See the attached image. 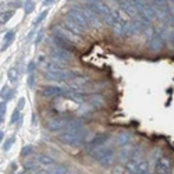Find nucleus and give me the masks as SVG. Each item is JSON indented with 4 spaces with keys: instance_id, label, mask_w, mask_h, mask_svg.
Returning <instances> with one entry per match:
<instances>
[{
    "instance_id": "nucleus-1",
    "label": "nucleus",
    "mask_w": 174,
    "mask_h": 174,
    "mask_svg": "<svg viewBox=\"0 0 174 174\" xmlns=\"http://www.w3.org/2000/svg\"><path fill=\"white\" fill-rule=\"evenodd\" d=\"M68 128L66 131H63L60 135H59V141L63 142L66 145H71V146H75V145H81L82 142L87 139L88 131L84 130L79 123L77 121H70Z\"/></svg>"
},
{
    "instance_id": "nucleus-2",
    "label": "nucleus",
    "mask_w": 174,
    "mask_h": 174,
    "mask_svg": "<svg viewBox=\"0 0 174 174\" xmlns=\"http://www.w3.org/2000/svg\"><path fill=\"white\" fill-rule=\"evenodd\" d=\"M89 155L103 166H110L114 160V153L110 148H105V146L95 148L93 146V149L89 150Z\"/></svg>"
},
{
    "instance_id": "nucleus-3",
    "label": "nucleus",
    "mask_w": 174,
    "mask_h": 174,
    "mask_svg": "<svg viewBox=\"0 0 174 174\" xmlns=\"http://www.w3.org/2000/svg\"><path fill=\"white\" fill-rule=\"evenodd\" d=\"M54 33L59 36H61V38H64L66 41H68L70 43H77L78 42V38H77V33L72 32L71 29H68L67 27H56L54 28Z\"/></svg>"
},
{
    "instance_id": "nucleus-4",
    "label": "nucleus",
    "mask_w": 174,
    "mask_h": 174,
    "mask_svg": "<svg viewBox=\"0 0 174 174\" xmlns=\"http://www.w3.org/2000/svg\"><path fill=\"white\" fill-rule=\"evenodd\" d=\"M67 17H70L71 20H74L75 22L78 25H81L82 29H85V28H88V25H89V22H88L87 17H85L84 11H81V10H77V9H72L68 11V14H67Z\"/></svg>"
},
{
    "instance_id": "nucleus-5",
    "label": "nucleus",
    "mask_w": 174,
    "mask_h": 174,
    "mask_svg": "<svg viewBox=\"0 0 174 174\" xmlns=\"http://www.w3.org/2000/svg\"><path fill=\"white\" fill-rule=\"evenodd\" d=\"M171 166H173L171 157H168V156H162V157H159V159H157L155 170H156L157 173H170Z\"/></svg>"
},
{
    "instance_id": "nucleus-6",
    "label": "nucleus",
    "mask_w": 174,
    "mask_h": 174,
    "mask_svg": "<svg viewBox=\"0 0 174 174\" xmlns=\"http://www.w3.org/2000/svg\"><path fill=\"white\" fill-rule=\"evenodd\" d=\"M70 124V120L63 117H54L48 121V128L50 131H57V130H63Z\"/></svg>"
},
{
    "instance_id": "nucleus-7",
    "label": "nucleus",
    "mask_w": 174,
    "mask_h": 174,
    "mask_svg": "<svg viewBox=\"0 0 174 174\" xmlns=\"http://www.w3.org/2000/svg\"><path fill=\"white\" fill-rule=\"evenodd\" d=\"M45 77L52 81H64V79L70 78V72L63 71V70H54V71H46Z\"/></svg>"
},
{
    "instance_id": "nucleus-8",
    "label": "nucleus",
    "mask_w": 174,
    "mask_h": 174,
    "mask_svg": "<svg viewBox=\"0 0 174 174\" xmlns=\"http://www.w3.org/2000/svg\"><path fill=\"white\" fill-rule=\"evenodd\" d=\"M84 14H85V17H87V20H88V22L89 24H92V27H96V28H99L100 27V21H99V18H98V14H96L95 11H93L91 7H85L84 10Z\"/></svg>"
},
{
    "instance_id": "nucleus-9",
    "label": "nucleus",
    "mask_w": 174,
    "mask_h": 174,
    "mask_svg": "<svg viewBox=\"0 0 174 174\" xmlns=\"http://www.w3.org/2000/svg\"><path fill=\"white\" fill-rule=\"evenodd\" d=\"M52 41H53V43H54V46H56V48L66 49V50H70V49H71V43H70L68 41H66L64 38H61V36L56 35V33L53 35Z\"/></svg>"
},
{
    "instance_id": "nucleus-10",
    "label": "nucleus",
    "mask_w": 174,
    "mask_h": 174,
    "mask_svg": "<svg viewBox=\"0 0 174 174\" xmlns=\"http://www.w3.org/2000/svg\"><path fill=\"white\" fill-rule=\"evenodd\" d=\"M64 27H67L68 29H71L72 32H75V33H81V31H82L81 25H78L74 20H71L70 17H66V20H64Z\"/></svg>"
},
{
    "instance_id": "nucleus-11",
    "label": "nucleus",
    "mask_w": 174,
    "mask_h": 174,
    "mask_svg": "<svg viewBox=\"0 0 174 174\" xmlns=\"http://www.w3.org/2000/svg\"><path fill=\"white\" fill-rule=\"evenodd\" d=\"M130 141H131V135H130L128 132H121V134L117 135V138H116V142H117V145H120V146H126Z\"/></svg>"
},
{
    "instance_id": "nucleus-12",
    "label": "nucleus",
    "mask_w": 174,
    "mask_h": 174,
    "mask_svg": "<svg viewBox=\"0 0 174 174\" xmlns=\"http://www.w3.org/2000/svg\"><path fill=\"white\" fill-rule=\"evenodd\" d=\"M43 95L48 96V98H52V96H57L61 93V89L60 88H56V87H46L43 88Z\"/></svg>"
},
{
    "instance_id": "nucleus-13",
    "label": "nucleus",
    "mask_w": 174,
    "mask_h": 174,
    "mask_svg": "<svg viewBox=\"0 0 174 174\" xmlns=\"http://www.w3.org/2000/svg\"><path fill=\"white\" fill-rule=\"evenodd\" d=\"M150 49L152 50H160L162 49V46H163V42H162V36H153L152 38V41H150Z\"/></svg>"
},
{
    "instance_id": "nucleus-14",
    "label": "nucleus",
    "mask_w": 174,
    "mask_h": 174,
    "mask_svg": "<svg viewBox=\"0 0 174 174\" xmlns=\"http://www.w3.org/2000/svg\"><path fill=\"white\" fill-rule=\"evenodd\" d=\"M38 159H39V162L42 163L43 166H46V168H48V167H50V166H53V164H54V160L52 159V157L46 156V155H41V156L38 157Z\"/></svg>"
},
{
    "instance_id": "nucleus-15",
    "label": "nucleus",
    "mask_w": 174,
    "mask_h": 174,
    "mask_svg": "<svg viewBox=\"0 0 174 174\" xmlns=\"http://www.w3.org/2000/svg\"><path fill=\"white\" fill-rule=\"evenodd\" d=\"M132 153H134V148L127 146V148H124V149H123V152H121L120 156H121V159H123V160H128V159H131Z\"/></svg>"
},
{
    "instance_id": "nucleus-16",
    "label": "nucleus",
    "mask_w": 174,
    "mask_h": 174,
    "mask_svg": "<svg viewBox=\"0 0 174 174\" xmlns=\"http://www.w3.org/2000/svg\"><path fill=\"white\" fill-rule=\"evenodd\" d=\"M49 173H67V168L63 167V166H57L56 163H54L53 166H50V167H48Z\"/></svg>"
},
{
    "instance_id": "nucleus-17",
    "label": "nucleus",
    "mask_w": 174,
    "mask_h": 174,
    "mask_svg": "<svg viewBox=\"0 0 174 174\" xmlns=\"http://www.w3.org/2000/svg\"><path fill=\"white\" fill-rule=\"evenodd\" d=\"M107 139H109L107 135H98V137H96V138L92 141V145H93V146H96V145H100L102 142H106Z\"/></svg>"
},
{
    "instance_id": "nucleus-18",
    "label": "nucleus",
    "mask_w": 174,
    "mask_h": 174,
    "mask_svg": "<svg viewBox=\"0 0 174 174\" xmlns=\"http://www.w3.org/2000/svg\"><path fill=\"white\" fill-rule=\"evenodd\" d=\"M24 167L27 168V170H35L36 168V160H28V162H25Z\"/></svg>"
},
{
    "instance_id": "nucleus-19",
    "label": "nucleus",
    "mask_w": 174,
    "mask_h": 174,
    "mask_svg": "<svg viewBox=\"0 0 174 174\" xmlns=\"http://www.w3.org/2000/svg\"><path fill=\"white\" fill-rule=\"evenodd\" d=\"M14 36H15V35H14V32H9V33L6 35V43L3 45V50L10 45V42H11V41L14 39Z\"/></svg>"
},
{
    "instance_id": "nucleus-20",
    "label": "nucleus",
    "mask_w": 174,
    "mask_h": 174,
    "mask_svg": "<svg viewBox=\"0 0 174 174\" xmlns=\"http://www.w3.org/2000/svg\"><path fill=\"white\" fill-rule=\"evenodd\" d=\"M17 70L15 68H11L9 71V78H10V81H15V79H17Z\"/></svg>"
},
{
    "instance_id": "nucleus-21",
    "label": "nucleus",
    "mask_w": 174,
    "mask_h": 174,
    "mask_svg": "<svg viewBox=\"0 0 174 174\" xmlns=\"http://www.w3.org/2000/svg\"><path fill=\"white\" fill-rule=\"evenodd\" d=\"M18 110H20V109L17 107V110L13 113V117H11V121H13V123H14V121H17V118H18Z\"/></svg>"
},
{
    "instance_id": "nucleus-22",
    "label": "nucleus",
    "mask_w": 174,
    "mask_h": 174,
    "mask_svg": "<svg viewBox=\"0 0 174 174\" xmlns=\"http://www.w3.org/2000/svg\"><path fill=\"white\" fill-rule=\"evenodd\" d=\"M31 149H32V146H27V148H24V150H22V156H25V155H28V153L31 152Z\"/></svg>"
},
{
    "instance_id": "nucleus-23",
    "label": "nucleus",
    "mask_w": 174,
    "mask_h": 174,
    "mask_svg": "<svg viewBox=\"0 0 174 174\" xmlns=\"http://www.w3.org/2000/svg\"><path fill=\"white\" fill-rule=\"evenodd\" d=\"M13 142H14V137H13V138L10 139V141H7V142H6V145H4V149H9V148H10V145H11Z\"/></svg>"
},
{
    "instance_id": "nucleus-24",
    "label": "nucleus",
    "mask_w": 174,
    "mask_h": 174,
    "mask_svg": "<svg viewBox=\"0 0 174 174\" xmlns=\"http://www.w3.org/2000/svg\"><path fill=\"white\" fill-rule=\"evenodd\" d=\"M46 14H48V13H46V11H45V13H42V14L39 15V18H38V20H35V24H38V22H39L41 20H43V18H45V15H46Z\"/></svg>"
},
{
    "instance_id": "nucleus-25",
    "label": "nucleus",
    "mask_w": 174,
    "mask_h": 174,
    "mask_svg": "<svg viewBox=\"0 0 174 174\" xmlns=\"http://www.w3.org/2000/svg\"><path fill=\"white\" fill-rule=\"evenodd\" d=\"M32 7H33V6L29 3V4H28V6H27V9H25V11H27V13H31V10H32Z\"/></svg>"
},
{
    "instance_id": "nucleus-26",
    "label": "nucleus",
    "mask_w": 174,
    "mask_h": 174,
    "mask_svg": "<svg viewBox=\"0 0 174 174\" xmlns=\"http://www.w3.org/2000/svg\"><path fill=\"white\" fill-rule=\"evenodd\" d=\"M24 102H25L24 99H21V100H20V103H18V109H21V107H22V105H24Z\"/></svg>"
},
{
    "instance_id": "nucleus-27",
    "label": "nucleus",
    "mask_w": 174,
    "mask_h": 174,
    "mask_svg": "<svg viewBox=\"0 0 174 174\" xmlns=\"http://www.w3.org/2000/svg\"><path fill=\"white\" fill-rule=\"evenodd\" d=\"M4 113H6V106H4V103H3V105H2V116H3Z\"/></svg>"
},
{
    "instance_id": "nucleus-28",
    "label": "nucleus",
    "mask_w": 174,
    "mask_h": 174,
    "mask_svg": "<svg viewBox=\"0 0 174 174\" xmlns=\"http://www.w3.org/2000/svg\"><path fill=\"white\" fill-rule=\"evenodd\" d=\"M33 67H35V64H33V63H31L29 66H28V70H29V71H32V70H33Z\"/></svg>"
},
{
    "instance_id": "nucleus-29",
    "label": "nucleus",
    "mask_w": 174,
    "mask_h": 174,
    "mask_svg": "<svg viewBox=\"0 0 174 174\" xmlns=\"http://www.w3.org/2000/svg\"><path fill=\"white\" fill-rule=\"evenodd\" d=\"M52 2H53V0H45V3H43V4H45V6H48V4L52 3Z\"/></svg>"
},
{
    "instance_id": "nucleus-30",
    "label": "nucleus",
    "mask_w": 174,
    "mask_h": 174,
    "mask_svg": "<svg viewBox=\"0 0 174 174\" xmlns=\"http://www.w3.org/2000/svg\"><path fill=\"white\" fill-rule=\"evenodd\" d=\"M168 2H170V3H171V4H174V0H168Z\"/></svg>"
}]
</instances>
